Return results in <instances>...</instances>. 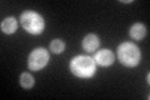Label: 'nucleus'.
Wrapping results in <instances>:
<instances>
[{"label": "nucleus", "mask_w": 150, "mask_h": 100, "mask_svg": "<svg viewBox=\"0 0 150 100\" xmlns=\"http://www.w3.org/2000/svg\"><path fill=\"white\" fill-rule=\"evenodd\" d=\"M129 35L134 40H142L146 36V26L142 23H135L129 29Z\"/></svg>", "instance_id": "0eeeda50"}, {"label": "nucleus", "mask_w": 150, "mask_h": 100, "mask_svg": "<svg viewBox=\"0 0 150 100\" xmlns=\"http://www.w3.org/2000/svg\"><path fill=\"white\" fill-rule=\"evenodd\" d=\"M49 63V53L44 48L34 49L28 56V68L33 71H39Z\"/></svg>", "instance_id": "20e7f679"}, {"label": "nucleus", "mask_w": 150, "mask_h": 100, "mask_svg": "<svg viewBox=\"0 0 150 100\" xmlns=\"http://www.w3.org/2000/svg\"><path fill=\"white\" fill-rule=\"evenodd\" d=\"M93 59L95 61V64L100 66H110L115 61V55L109 49H103L96 51Z\"/></svg>", "instance_id": "39448f33"}, {"label": "nucleus", "mask_w": 150, "mask_h": 100, "mask_svg": "<svg viewBox=\"0 0 150 100\" xmlns=\"http://www.w3.org/2000/svg\"><path fill=\"white\" fill-rule=\"evenodd\" d=\"M19 82H20L21 88L24 89H30L34 87V78L29 73H23L20 75V78H19Z\"/></svg>", "instance_id": "1a4fd4ad"}, {"label": "nucleus", "mask_w": 150, "mask_h": 100, "mask_svg": "<svg viewBox=\"0 0 150 100\" xmlns=\"http://www.w3.org/2000/svg\"><path fill=\"white\" fill-rule=\"evenodd\" d=\"M0 28H1L3 33H5V34H8V35H11L18 29V21H16V19L13 18V16L5 18L1 21V24H0Z\"/></svg>", "instance_id": "6e6552de"}, {"label": "nucleus", "mask_w": 150, "mask_h": 100, "mask_svg": "<svg viewBox=\"0 0 150 100\" xmlns=\"http://www.w3.org/2000/svg\"><path fill=\"white\" fill-rule=\"evenodd\" d=\"M81 45L84 48V50H86L88 53H93V51H95L100 45L99 36L95 35V34H88L83 39V44Z\"/></svg>", "instance_id": "423d86ee"}, {"label": "nucleus", "mask_w": 150, "mask_h": 100, "mask_svg": "<svg viewBox=\"0 0 150 100\" xmlns=\"http://www.w3.org/2000/svg\"><path fill=\"white\" fill-rule=\"evenodd\" d=\"M20 24L26 33L31 35H39L44 31L45 20L39 13L26 10L20 15Z\"/></svg>", "instance_id": "7ed1b4c3"}, {"label": "nucleus", "mask_w": 150, "mask_h": 100, "mask_svg": "<svg viewBox=\"0 0 150 100\" xmlns=\"http://www.w3.org/2000/svg\"><path fill=\"white\" fill-rule=\"evenodd\" d=\"M116 56L118 60L126 68H135L140 63L142 53L134 43L124 41L116 49Z\"/></svg>", "instance_id": "f03ea898"}, {"label": "nucleus", "mask_w": 150, "mask_h": 100, "mask_svg": "<svg viewBox=\"0 0 150 100\" xmlns=\"http://www.w3.org/2000/svg\"><path fill=\"white\" fill-rule=\"evenodd\" d=\"M65 49V43L62 39H54L50 43V50L54 54H62Z\"/></svg>", "instance_id": "9d476101"}, {"label": "nucleus", "mask_w": 150, "mask_h": 100, "mask_svg": "<svg viewBox=\"0 0 150 100\" xmlns=\"http://www.w3.org/2000/svg\"><path fill=\"white\" fill-rule=\"evenodd\" d=\"M70 71L75 75L76 78L80 79H90L94 77L96 71L95 61L93 58L86 55H78L70 60L69 63Z\"/></svg>", "instance_id": "f257e3e1"}]
</instances>
